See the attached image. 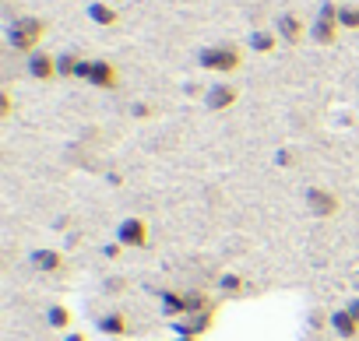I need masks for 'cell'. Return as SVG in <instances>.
<instances>
[{"instance_id": "9", "label": "cell", "mask_w": 359, "mask_h": 341, "mask_svg": "<svg viewBox=\"0 0 359 341\" xmlns=\"http://www.w3.org/2000/svg\"><path fill=\"white\" fill-rule=\"evenodd\" d=\"M236 99H240V88L222 81V85H212V88H208V99H205V102H208L212 113H226V109L236 106Z\"/></svg>"}, {"instance_id": "1", "label": "cell", "mask_w": 359, "mask_h": 341, "mask_svg": "<svg viewBox=\"0 0 359 341\" xmlns=\"http://www.w3.org/2000/svg\"><path fill=\"white\" fill-rule=\"evenodd\" d=\"M43 36H46V22H43V18H32V15L15 18V22L8 25V43H11L18 53H25V57H32V53L39 50Z\"/></svg>"}, {"instance_id": "14", "label": "cell", "mask_w": 359, "mask_h": 341, "mask_svg": "<svg viewBox=\"0 0 359 341\" xmlns=\"http://www.w3.org/2000/svg\"><path fill=\"white\" fill-rule=\"evenodd\" d=\"M303 36H306V25H303L299 15H282L278 18V39H285L289 46H296V43H303Z\"/></svg>"}, {"instance_id": "13", "label": "cell", "mask_w": 359, "mask_h": 341, "mask_svg": "<svg viewBox=\"0 0 359 341\" xmlns=\"http://www.w3.org/2000/svg\"><path fill=\"white\" fill-rule=\"evenodd\" d=\"M162 302V316L165 320H180V316H187V292H176V288H165L158 295Z\"/></svg>"}, {"instance_id": "3", "label": "cell", "mask_w": 359, "mask_h": 341, "mask_svg": "<svg viewBox=\"0 0 359 341\" xmlns=\"http://www.w3.org/2000/svg\"><path fill=\"white\" fill-rule=\"evenodd\" d=\"M338 29H341L338 25V4H320V15L310 25V39L320 43V46H331L338 39Z\"/></svg>"}, {"instance_id": "2", "label": "cell", "mask_w": 359, "mask_h": 341, "mask_svg": "<svg viewBox=\"0 0 359 341\" xmlns=\"http://www.w3.org/2000/svg\"><path fill=\"white\" fill-rule=\"evenodd\" d=\"M198 64H201L205 71H215V74H233V71L243 67V53H240V46H233V43L205 46V50L198 53Z\"/></svg>"}, {"instance_id": "21", "label": "cell", "mask_w": 359, "mask_h": 341, "mask_svg": "<svg viewBox=\"0 0 359 341\" xmlns=\"http://www.w3.org/2000/svg\"><path fill=\"white\" fill-rule=\"evenodd\" d=\"M11 113H15V99H11V92H0V116L8 120Z\"/></svg>"}, {"instance_id": "24", "label": "cell", "mask_w": 359, "mask_h": 341, "mask_svg": "<svg viewBox=\"0 0 359 341\" xmlns=\"http://www.w3.org/2000/svg\"><path fill=\"white\" fill-rule=\"evenodd\" d=\"M345 309H348V313L359 320V295H355V299H348V302H345Z\"/></svg>"}, {"instance_id": "12", "label": "cell", "mask_w": 359, "mask_h": 341, "mask_svg": "<svg viewBox=\"0 0 359 341\" xmlns=\"http://www.w3.org/2000/svg\"><path fill=\"white\" fill-rule=\"evenodd\" d=\"M327 323H331V330L338 334V337H345V341H355L359 337V320L341 306V309H334L331 316H327Z\"/></svg>"}, {"instance_id": "19", "label": "cell", "mask_w": 359, "mask_h": 341, "mask_svg": "<svg viewBox=\"0 0 359 341\" xmlns=\"http://www.w3.org/2000/svg\"><path fill=\"white\" fill-rule=\"evenodd\" d=\"M338 25L348 32H359V8L355 4H341L338 8Z\"/></svg>"}, {"instance_id": "6", "label": "cell", "mask_w": 359, "mask_h": 341, "mask_svg": "<svg viewBox=\"0 0 359 341\" xmlns=\"http://www.w3.org/2000/svg\"><path fill=\"white\" fill-rule=\"evenodd\" d=\"M212 323H215V309H208V313H194V316H180V320H172V330H176L180 337H194V341H201V337L212 330Z\"/></svg>"}, {"instance_id": "11", "label": "cell", "mask_w": 359, "mask_h": 341, "mask_svg": "<svg viewBox=\"0 0 359 341\" xmlns=\"http://www.w3.org/2000/svg\"><path fill=\"white\" fill-rule=\"evenodd\" d=\"M88 85H95V88H116V85H120V71H116L109 60H92V67H88Z\"/></svg>"}, {"instance_id": "26", "label": "cell", "mask_w": 359, "mask_h": 341, "mask_svg": "<svg viewBox=\"0 0 359 341\" xmlns=\"http://www.w3.org/2000/svg\"><path fill=\"white\" fill-rule=\"evenodd\" d=\"M64 341H88V334H67Z\"/></svg>"}, {"instance_id": "7", "label": "cell", "mask_w": 359, "mask_h": 341, "mask_svg": "<svg viewBox=\"0 0 359 341\" xmlns=\"http://www.w3.org/2000/svg\"><path fill=\"white\" fill-rule=\"evenodd\" d=\"M29 264H32V271H39V274H57V271L67 267V257H64V250L39 246V250L29 253Z\"/></svg>"}, {"instance_id": "23", "label": "cell", "mask_w": 359, "mask_h": 341, "mask_svg": "<svg viewBox=\"0 0 359 341\" xmlns=\"http://www.w3.org/2000/svg\"><path fill=\"white\" fill-rule=\"evenodd\" d=\"M102 253H106L109 260H116V257L123 253V246H120V243H106V246H102Z\"/></svg>"}, {"instance_id": "17", "label": "cell", "mask_w": 359, "mask_h": 341, "mask_svg": "<svg viewBox=\"0 0 359 341\" xmlns=\"http://www.w3.org/2000/svg\"><path fill=\"white\" fill-rule=\"evenodd\" d=\"M71 320H74V316H71V309H67V306H60V302L46 309V323H50V327H57V330H67V327H71Z\"/></svg>"}, {"instance_id": "4", "label": "cell", "mask_w": 359, "mask_h": 341, "mask_svg": "<svg viewBox=\"0 0 359 341\" xmlns=\"http://www.w3.org/2000/svg\"><path fill=\"white\" fill-rule=\"evenodd\" d=\"M148 239H151L148 222H144V218H137V215H130V218H123V222L116 225V243H120V246H127V250H144V246H148Z\"/></svg>"}, {"instance_id": "10", "label": "cell", "mask_w": 359, "mask_h": 341, "mask_svg": "<svg viewBox=\"0 0 359 341\" xmlns=\"http://www.w3.org/2000/svg\"><path fill=\"white\" fill-rule=\"evenodd\" d=\"M29 78H32V81H53V78H60V74H57V57L36 50V53L29 57Z\"/></svg>"}, {"instance_id": "8", "label": "cell", "mask_w": 359, "mask_h": 341, "mask_svg": "<svg viewBox=\"0 0 359 341\" xmlns=\"http://www.w3.org/2000/svg\"><path fill=\"white\" fill-rule=\"evenodd\" d=\"M95 327H99V334H109V337H116V341H127V337H130V320H127L123 309H109V313H102Z\"/></svg>"}, {"instance_id": "20", "label": "cell", "mask_w": 359, "mask_h": 341, "mask_svg": "<svg viewBox=\"0 0 359 341\" xmlns=\"http://www.w3.org/2000/svg\"><path fill=\"white\" fill-rule=\"evenodd\" d=\"M78 64H81L78 53H60V57H57V74H60V78H74V74H78Z\"/></svg>"}, {"instance_id": "16", "label": "cell", "mask_w": 359, "mask_h": 341, "mask_svg": "<svg viewBox=\"0 0 359 341\" xmlns=\"http://www.w3.org/2000/svg\"><path fill=\"white\" fill-rule=\"evenodd\" d=\"M219 288H222V295H243V292H247V281H243V274L226 271V274L219 278Z\"/></svg>"}, {"instance_id": "5", "label": "cell", "mask_w": 359, "mask_h": 341, "mask_svg": "<svg viewBox=\"0 0 359 341\" xmlns=\"http://www.w3.org/2000/svg\"><path fill=\"white\" fill-rule=\"evenodd\" d=\"M338 208H341L338 194H331V190H324V187H310V190H306V211H310L313 218H334Z\"/></svg>"}, {"instance_id": "25", "label": "cell", "mask_w": 359, "mask_h": 341, "mask_svg": "<svg viewBox=\"0 0 359 341\" xmlns=\"http://www.w3.org/2000/svg\"><path fill=\"white\" fill-rule=\"evenodd\" d=\"M134 116H151V106H144V102H137V106H134Z\"/></svg>"}, {"instance_id": "22", "label": "cell", "mask_w": 359, "mask_h": 341, "mask_svg": "<svg viewBox=\"0 0 359 341\" xmlns=\"http://www.w3.org/2000/svg\"><path fill=\"white\" fill-rule=\"evenodd\" d=\"M275 162H278V165H285V169H292V162H296V151H289V148H282V151L275 155Z\"/></svg>"}, {"instance_id": "18", "label": "cell", "mask_w": 359, "mask_h": 341, "mask_svg": "<svg viewBox=\"0 0 359 341\" xmlns=\"http://www.w3.org/2000/svg\"><path fill=\"white\" fill-rule=\"evenodd\" d=\"M275 43H278V32H254L250 36V50L254 53H271Z\"/></svg>"}, {"instance_id": "15", "label": "cell", "mask_w": 359, "mask_h": 341, "mask_svg": "<svg viewBox=\"0 0 359 341\" xmlns=\"http://www.w3.org/2000/svg\"><path fill=\"white\" fill-rule=\"evenodd\" d=\"M88 18H92L95 25H102V29H113V25L120 22V15H116L109 4H88Z\"/></svg>"}]
</instances>
